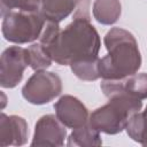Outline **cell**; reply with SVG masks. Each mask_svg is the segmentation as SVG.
I'll return each instance as SVG.
<instances>
[{"mask_svg": "<svg viewBox=\"0 0 147 147\" xmlns=\"http://www.w3.org/2000/svg\"><path fill=\"white\" fill-rule=\"evenodd\" d=\"M107 55L99 59V74L103 79H122L137 74L141 55L133 34L122 28L110 29L105 38Z\"/></svg>", "mask_w": 147, "mask_h": 147, "instance_id": "2", "label": "cell"}, {"mask_svg": "<svg viewBox=\"0 0 147 147\" xmlns=\"http://www.w3.org/2000/svg\"><path fill=\"white\" fill-rule=\"evenodd\" d=\"M65 136V125L57 116L48 114L37 122L31 146H62Z\"/></svg>", "mask_w": 147, "mask_h": 147, "instance_id": "8", "label": "cell"}, {"mask_svg": "<svg viewBox=\"0 0 147 147\" xmlns=\"http://www.w3.org/2000/svg\"><path fill=\"white\" fill-rule=\"evenodd\" d=\"M121 11L119 0H95L93 3L94 18L105 25L114 24L119 18Z\"/></svg>", "mask_w": 147, "mask_h": 147, "instance_id": "12", "label": "cell"}, {"mask_svg": "<svg viewBox=\"0 0 147 147\" xmlns=\"http://www.w3.org/2000/svg\"><path fill=\"white\" fill-rule=\"evenodd\" d=\"M30 65L28 48L10 46L3 51L0 60V85L3 88L15 87L23 77L25 68Z\"/></svg>", "mask_w": 147, "mask_h": 147, "instance_id": "6", "label": "cell"}, {"mask_svg": "<svg viewBox=\"0 0 147 147\" xmlns=\"http://www.w3.org/2000/svg\"><path fill=\"white\" fill-rule=\"evenodd\" d=\"M28 124L23 117L6 114L0 116V145L2 147L25 144L28 138Z\"/></svg>", "mask_w": 147, "mask_h": 147, "instance_id": "10", "label": "cell"}, {"mask_svg": "<svg viewBox=\"0 0 147 147\" xmlns=\"http://www.w3.org/2000/svg\"><path fill=\"white\" fill-rule=\"evenodd\" d=\"M57 118L70 129H78L88 123V110L85 105L72 95H63L54 105Z\"/></svg>", "mask_w": 147, "mask_h": 147, "instance_id": "9", "label": "cell"}, {"mask_svg": "<svg viewBox=\"0 0 147 147\" xmlns=\"http://www.w3.org/2000/svg\"><path fill=\"white\" fill-rule=\"evenodd\" d=\"M108 99V103L96 108L90 115L88 124L99 132L116 134L126 129L131 116L141 109L142 102L125 94H116Z\"/></svg>", "mask_w": 147, "mask_h": 147, "instance_id": "3", "label": "cell"}, {"mask_svg": "<svg viewBox=\"0 0 147 147\" xmlns=\"http://www.w3.org/2000/svg\"><path fill=\"white\" fill-rule=\"evenodd\" d=\"M2 16L11 10L40 11L42 0H0Z\"/></svg>", "mask_w": 147, "mask_h": 147, "instance_id": "17", "label": "cell"}, {"mask_svg": "<svg viewBox=\"0 0 147 147\" xmlns=\"http://www.w3.org/2000/svg\"><path fill=\"white\" fill-rule=\"evenodd\" d=\"M100 86L107 98L125 94L142 100L147 98V74H133L122 79H103Z\"/></svg>", "mask_w": 147, "mask_h": 147, "instance_id": "7", "label": "cell"}, {"mask_svg": "<svg viewBox=\"0 0 147 147\" xmlns=\"http://www.w3.org/2000/svg\"><path fill=\"white\" fill-rule=\"evenodd\" d=\"M46 20L40 11L11 10L3 15L2 34L15 44L32 42L40 38Z\"/></svg>", "mask_w": 147, "mask_h": 147, "instance_id": "4", "label": "cell"}, {"mask_svg": "<svg viewBox=\"0 0 147 147\" xmlns=\"http://www.w3.org/2000/svg\"><path fill=\"white\" fill-rule=\"evenodd\" d=\"M67 145L68 146H100L102 145V140L100 137V132L91 127L90 124L87 123L84 126L74 129V131L68 138Z\"/></svg>", "mask_w": 147, "mask_h": 147, "instance_id": "13", "label": "cell"}, {"mask_svg": "<svg viewBox=\"0 0 147 147\" xmlns=\"http://www.w3.org/2000/svg\"><path fill=\"white\" fill-rule=\"evenodd\" d=\"M126 132L134 141L147 146V107L142 113L138 111L131 116L126 125Z\"/></svg>", "mask_w": 147, "mask_h": 147, "instance_id": "14", "label": "cell"}, {"mask_svg": "<svg viewBox=\"0 0 147 147\" xmlns=\"http://www.w3.org/2000/svg\"><path fill=\"white\" fill-rule=\"evenodd\" d=\"M83 1L84 0H42L40 13L46 21L60 23Z\"/></svg>", "mask_w": 147, "mask_h": 147, "instance_id": "11", "label": "cell"}, {"mask_svg": "<svg viewBox=\"0 0 147 147\" xmlns=\"http://www.w3.org/2000/svg\"><path fill=\"white\" fill-rule=\"evenodd\" d=\"M62 92V80L54 74L38 70L22 88L23 98L33 105H45L54 100Z\"/></svg>", "mask_w": 147, "mask_h": 147, "instance_id": "5", "label": "cell"}, {"mask_svg": "<svg viewBox=\"0 0 147 147\" xmlns=\"http://www.w3.org/2000/svg\"><path fill=\"white\" fill-rule=\"evenodd\" d=\"M29 52V59H30V67L38 71V70H45L48 67H51L53 59L51 57L49 53L46 51V48L40 44H32L28 47Z\"/></svg>", "mask_w": 147, "mask_h": 147, "instance_id": "15", "label": "cell"}, {"mask_svg": "<svg viewBox=\"0 0 147 147\" xmlns=\"http://www.w3.org/2000/svg\"><path fill=\"white\" fill-rule=\"evenodd\" d=\"M39 42L49 53L53 61L61 65L98 59L100 37L90 21L87 3L78 7L74 20L63 30L57 22L47 21Z\"/></svg>", "mask_w": 147, "mask_h": 147, "instance_id": "1", "label": "cell"}, {"mask_svg": "<svg viewBox=\"0 0 147 147\" xmlns=\"http://www.w3.org/2000/svg\"><path fill=\"white\" fill-rule=\"evenodd\" d=\"M72 72L82 80H95L100 78L99 74V57L95 60L82 61L70 64Z\"/></svg>", "mask_w": 147, "mask_h": 147, "instance_id": "16", "label": "cell"}]
</instances>
